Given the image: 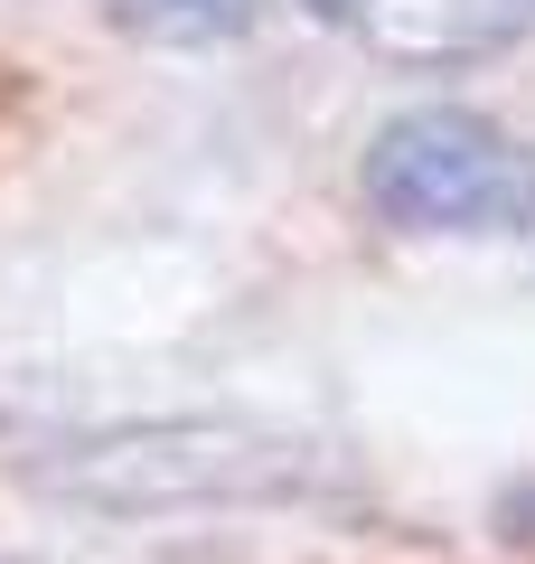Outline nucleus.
Here are the masks:
<instances>
[{"mask_svg": "<svg viewBox=\"0 0 535 564\" xmlns=\"http://www.w3.org/2000/svg\"><path fill=\"white\" fill-rule=\"evenodd\" d=\"M367 198L395 226L433 236H516L535 226V151L479 113H395L367 151Z\"/></svg>", "mask_w": 535, "mask_h": 564, "instance_id": "nucleus-1", "label": "nucleus"}, {"mask_svg": "<svg viewBox=\"0 0 535 564\" xmlns=\"http://www.w3.org/2000/svg\"><path fill=\"white\" fill-rule=\"evenodd\" d=\"M122 10H132L141 29H151V39H236L244 20H254V0H122Z\"/></svg>", "mask_w": 535, "mask_h": 564, "instance_id": "nucleus-2", "label": "nucleus"}]
</instances>
